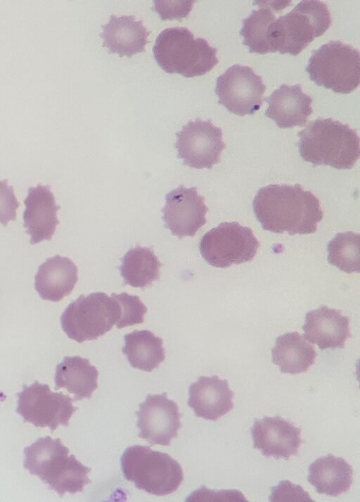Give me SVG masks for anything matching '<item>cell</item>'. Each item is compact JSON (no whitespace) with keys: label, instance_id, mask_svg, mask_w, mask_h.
Listing matches in <instances>:
<instances>
[{"label":"cell","instance_id":"obj_26","mask_svg":"<svg viewBox=\"0 0 360 502\" xmlns=\"http://www.w3.org/2000/svg\"><path fill=\"white\" fill-rule=\"evenodd\" d=\"M161 265L151 248L138 245L124 256L119 269L124 284L143 289L160 278Z\"/></svg>","mask_w":360,"mask_h":502},{"label":"cell","instance_id":"obj_28","mask_svg":"<svg viewBox=\"0 0 360 502\" xmlns=\"http://www.w3.org/2000/svg\"><path fill=\"white\" fill-rule=\"evenodd\" d=\"M328 261L347 273L359 272V234L348 231L337 234L328 243Z\"/></svg>","mask_w":360,"mask_h":502},{"label":"cell","instance_id":"obj_5","mask_svg":"<svg viewBox=\"0 0 360 502\" xmlns=\"http://www.w3.org/2000/svg\"><path fill=\"white\" fill-rule=\"evenodd\" d=\"M332 18L327 5L317 0L301 1L289 13L281 15L270 27L271 53L297 56L314 39L330 27Z\"/></svg>","mask_w":360,"mask_h":502},{"label":"cell","instance_id":"obj_9","mask_svg":"<svg viewBox=\"0 0 360 502\" xmlns=\"http://www.w3.org/2000/svg\"><path fill=\"white\" fill-rule=\"evenodd\" d=\"M259 246L251 228L238 222H224L202 236L199 249L209 265L226 268L251 261Z\"/></svg>","mask_w":360,"mask_h":502},{"label":"cell","instance_id":"obj_16","mask_svg":"<svg viewBox=\"0 0 360 502\" xmlns=\"http://www.w3.org/2000/svg\"><path fill=\"white\" fill-rule=\"evenodd\" d=\"M24 204L23 226L31 236L30 244L50 241L59 225L57 212L60 208L56 203L50 186L38 184L30 187Z\"/></svg>","mask_w":360,"mask_h":502},{"label":"cell","instance_id":"obj_10","mask_svg":"<svg viewBox=\"0 0 360 502\" xmlns=\"http://www.w3.org/2000/svg\"><path fill=\"white\" fill-rule=\"evenodd\" d=\"M18 406L15 412L37 427H48L52 432L58 427L68 426L69 421L77 410L72 405V399L61 392H53L48 384L35 381L30 386L23 385L17 394Z\"/></svg>","mask_w":360,"mask_h":502},{"label":"cell","instance_id":"obj_11","mask_svg":"<svg viewBox=\"0 0 360 502\" xmlns=\"http://www.w3.org/2000/svg\"><path fill=\"white\" fill-rule=\"evenodd\" d=\"M266 89L261 76L251 67L235 64L217 77L215 93L219 104L235 115L244 116L261 108Z\"/></svg>","mask_w":360,"mask_h":502},{"label":"cell","instance_id":"obj_22","mask_svg":"<svg viewBox=\"0 0 360 502\" xmlns=\"http://www.w3.org/2000/svg\"><path fill=\"white\" fill-rule=\"evenodd\" d=\"M98 371L89 360L80 356H65L56 368L55 390L65 388L72 400L90 399L98 388Z\"/></svg>","mask_w":360,"mask_h":502},{"label":"cell","instance_id":"obj_8","mask_svg":"<svg viewBox=\"0 0 360 502\" xmlns=\"http://www.w3.org/2000/svg\"><path fill=\"white\" fill-rule=\"evenodd\" d=\"M120 314L117 302L103 292L81 295L71 302L60 316L67 336L78 343L96 340L116 325Z\"/></svg>","mask_w":360,"mask_h":502},{"label":"cell","instance_id":"obj_7","mask_svg":"<svg viewBox=\"0 0 360 502\" xmlns=\"http://www.w3.org/2000/svg\"><path fill=\"white\" fill-rule=\"evenodd\" d=\"M306 71L317 85L349 94L359 85V51L341 41H330L312 52Z\"/></svg>","mask_w":360,"mask_h":502},{"label":"cell","instance_id":"obj_30","mask_svg":"<svg viewBox=\"0 0 360 502\" xmlns=\"http://www.w3.org/2000/svg\"><path fill=\"white\" fill-rule=\"evenodd\" d=\"M269 501L271 502L314 501L301 486L292 484L288 480L281 481L276 487H271Z\"/></svg>","mask_w":360,"mask_h":502},{"label":"cell","instance_id":"obj_13","mask_svg":"<svg viewBox=\"0 0 360 502\" xmlns=\"http://www.w3.org/2000/svg\"><path fill=\"white\" fill-rule=\"evenodd\" d=\"M138 437L150 445L169 446L179 435L181 427L179 406L167 398V394L148 395L136 412Z\"/></svg>","mask_w":360,"mask_h":502},{"label":"cell","instance_id":"obj_33","mask_svg":"<svg viewBox=\"0 0 360 502\" xmlns=\"http://www.w3.org/2000/svg\"><path fill=\"white\" fill-rule=\"evenodd\" d=\"M186 501H222L233 502H246L243 494L238 490H222L213 491L202 487L192 494Z\"/></svg>","mask_w":360,"mask_h":502},{"label":"cell","instance_id":"obj_14","mask_svg":"<svg viewBox=\"0 0 360 502\" xmlns=\"http://www.w3.org/2000/svg\"><path fill=\"white\" fill-rule=\"evenodd\" d=\"M208 210L196 187L180 185L165 196L162 220L173 235L179 239L193 237L207 222Z\"/></svg>","mask_w":360,"mask_h":502},{"label":"cell","instance_id":"obj_25","mask_svg":"<svg viewBox=\"0 0 360 502\" xmlns=\"http://www.w3.org/2000/svg\"><path fill=\"white\" fill-rule=\"evenodd\" d=\"M124 343L122 353L134 368L151 372L165 359L163 340L149 330H134L126 334Z\"/></svg>","mask_w":360,"mask_h":502},{"label":"cell","instance_id":"obj_12","mask_svg":"<svg viewBox=\"0 0 360 502\" xmlns=\"http://www.w3.org/2000/svg\"><path fill=\"white\" fill-rule=\"evenodd\" d=\"M174 146L178 158L188 167L211 169L220 161L226 148L223 132L211 120L197 118L188 121L176 134Z\"/></svg>","mask_w":360,"mask_h":502},{"label":"cell","instance_id":"obj_1","mask_svg":"<svg viewBox=\"0 0 360 502\" xmlns=\"http://www.w3.org/2000/svg\"><path fill=\"white\" fill-rule=\"evenodd\" d=\"M252 208L263 230L290 235L314 233L323 217L319 199L298 184L260 188Z\"/></svg>","mask_w":360,"mask_h":502},{"label":"cell","instance_id":"obj_17","mask_svg":"<svg viewBox=\"0 0 360 502\" xmlns=\"http://www.w3.org/2000/svg\"><path fill=\"white\" fill-rule=\"evenodd\" d=\"M264 100L268 103L265 115L280 128L303 127L313 113L312 98L298 84H283Z\"/></svg>","mask_w":360,"mask_h":502},{"label":"cell","instance_id":"obj_19","mask_svg":"<svg viewBox=\"0 0 360 502\" xmlns=\"http://www.w3.org/2000/svg\"><path fill=\"white\" fill-rule=\"evenodd\" d=\"M302 330L305 339L316 344L321 350L344 348L352 336L349 318L327 306L309 311Z\"/></svg>","mask_w":360,"mask_h":502},{"label":"cell","instance_id":"obj_31","mask_svg":"<svg viewBox=\"0 0 360 502\" xmlns=\"http://www.w3.org/2000/svg\"><path fill=\"white\" fill-rule=\"evenodd\" d=\"M195 1H154L152 9L162 20L181 19L186 17L193 8Z\"/></svg>","mask_w":360,"mask_h":502},{"label":"cell","instance_id":"obj_23","mask_svg":"<svg viewBox=\"0 0 360 502\" xmlns=\"http://www.w3.org/2000/svg\"><path fill=\"white\" fill-rule=\"evenodd\" d=\"M352 476V467L344 458L328 454L309 466L307 480L319 494L338 496L349 490Z\"/></svg>","mask_w":360,"mask_h":502},{"label":"cell","instance_id":"obj_4","mask_svg":"<svg viewBox=\"0 0 360 502\" xmlns=\"http://www.w3.org/2000/svg\"><path fill=\"white\" fill-rule=\"evenodd\" d=\"M155 60L167 73L185 77L203 75L218 63L217 51L201 37L195 38L186 27L162 30L153 47Z\"/></svg>","mask_w":360,"mask_h":502},{"label":"cell","instance_id":"obj_21","mask_svg":"<svg viewBox=\"0 0 360 502\" xmlns=\"http://www.w3.org/2000/svg\"><path fill=\"white\" fill-rule=\"evenodd\" d=\"M34 280L35 289L42 299L58 302L73 290L78 269L69 258L56 255L39 267Z\"/></svg>","mask_w":360,"mask_h":502},{"label":"cell","instance_id":"obj_27","mask_svg":"<svg viewBox=\"0 0 360 502\" xmlns=\"http://www.w3.org/2000/svg\"><path fill=\"white\" fill-rule=\"evenodd\" d=\"M273 10H276L274 6L264 4L243 19L240 34L243 38V44L248 47L250 53L266 54L271 52L270 27L276 20Z\"/></svg>","mask_w":360,"mask_h":502},{"label":"cell","instance_id":"obj_15","mask_svg":"<svg viewBox=\"0 0 360 502\" xmlns=\"http://www.w3.org/2000/svg\"><path fill=\"white\" fill-rule=\"evenodd\" d=\"M250 431L254 448L266 457L288 460L302 442L301 429L280 416L257 419Z\"/></svg>","mask_w":360,"mask_h":502},{"label":"cell","instance_id":"obj_2","mask_svg":"<svg viewBox=\"0 0 360 502\" xmlns=\"http://www.w3.org/2000/svg\"><path fill=\"white\" fill-rule=\"evenodd\" d=\"M301 158L314 166L352 169L359 158V137L348 125L331 118L311 121L297 133Z\"/></svg>","mask_w":360,"mask_h":502},{"label":"cell","instance_id":"obj_18","mask_svg":"<svg viewBox=\"0 0 360 502\" xmlns=\"http://www.w3.org/2000/svg\"><path fill=\"white\" fill-rule=\"evenodd\" d=\"M188 405L198 418L216 421L233 408V392L226 379L201 376L188 389Z\"/></svg>","mask_w":360,"mask_h":502},{"label":"cell","instance_id":"obj_3","mask_svg":"<svg viewBox=\"0 0 360 502\" xmlns=\"http://www.w3.org/2000/svg\"><path fill=\"white\" fill-rule=\"evenodd\" d=\"M69 451L58 438H39L25 448L23 467L60 497L66 493L83 492L91 482L88 474L91 468L84 465L74 455L68 456Z\"/></svg>","mask_w":360,"mask_h":502},{"label":"cell","instance_id":"obj_6","mask_svg":"<svg viewBox=\"0 0 360 502\" xmlns=\"http://www.w3.org/2000/svg\"><path fill=\"white\" fill-rule=\"evenodd\" d=\"M120 465L127 480L152 495L172 494L184 481L180 464L167 453L153 451L149 446L134 445L127 448Z\"/></svg>","mask_w":360,"mask_h":502},{"label":"cell","instance_id":"obj_24","mask_svg":"<svg viewBox=\"0 0 360 502\" xmlns=\"http://www.w3.org/2000/svg\"><path fill=\"white\" fill-rule=\"evenodd\" d=\"M272 362L283 373L306 372L314 365L316 352L313 345L297 332L279 336L271 349Z\"/></svg>","mask_w":360,"mask_h":502},{"label":"cell","instance_id":"obj_32","mask_svg":"<svg viewBox=\"0 0 360 502\" xmlns=\"http://www.w3.org/2000/svg\"><path fill=\"white\" fill-rule=\"evenodd\" d=\"M19 205L13 187L8 184V180H0V223L6 226L8 222L15 220Z\"/></svg>","mask_w":360,"mask_h":502},{"label":"cell","instance_id":"obj_29","mask_svg":"<svg viewBox=\"0 0 360 502\" xmlns=\"http://www.w3.org/2000/svg\"><path fill=\"white\" fill-rule=\"evenodd\" d=\"M111 296L117 302L120 309V318L116 324L118 329L143 322L148 309L138 296L122 292L120 294L112 293Z\"/></svg>","mask_w":360,"mask_h":502},{"label":"cell","instance_id":"obj_20","mask_svg":"<svg viewBox=\"0 0 360 502\" xmlns=\"http://www.w3.org/2000/svg\"><path fill=\"white\" fill-rule=\"evenodd\" d=\"M103 32L99 36L103 39V46L109 54H117L120 57L132 56L146 51L150 32L142 20L134 15L117 17L111 15L107 24L103 25Z\"/></svg>","mask_w":360,"mask_h":502}]
</instances>
